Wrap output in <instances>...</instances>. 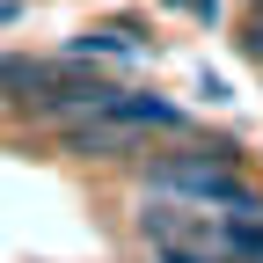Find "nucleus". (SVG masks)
<instances>
[{
    "label": "nucleus",
    "instance_id": "obj_1",
    "mask_svg": "<svg viewBox=\"0 0 263 263\" xmlns=\"http://www.w3.org/2000/svg\"><path fill=\"white\" fill-rule=\"evenodd\" d=\"M15 15H22V0H0V22H15Z\"/></svg>",
    "mask_w": 263,
    "mask_h": 263
}]
</instances>
